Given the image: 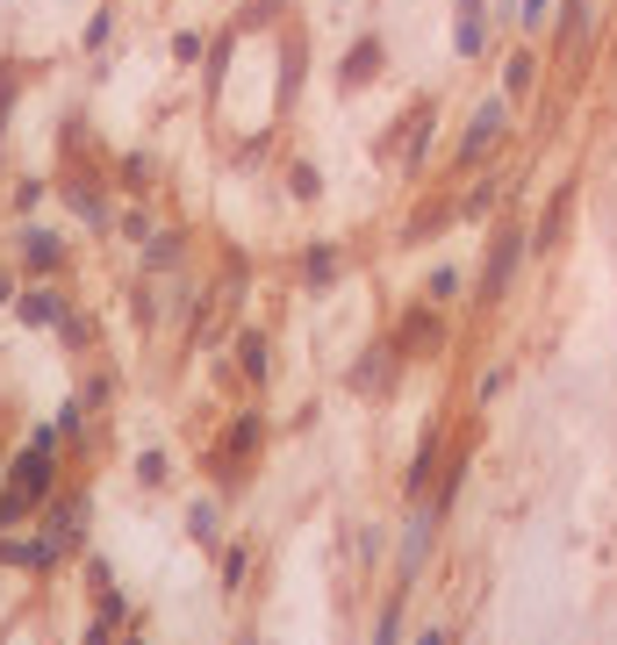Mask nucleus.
Segmentation results:
<instances>
[{"label":"nucleus","mask_w":617,"mask_h":645,"mask_svg":"<svg viewBox=\"0 0 617 645\" xmlns=\"http://www.w3.org/2000/svg\"><path fill=\"white\" fill-rule=\"evenodd\" d=\"M532 80H538V65H532V58H510V80H503V94H510V101H524V94H532Z\"/></svg>","instance_id":"6"},{"label":"nucleus","mask_w":617,"mask_h":645,"mask_svg":"<svg viewBox=\"0 0 617 645\" xmlns=\"http://www.w3.org/2000/svg\"><path fill=\"white\" fill-rule=\"evenodd\" d=\"M517 252H524V237H517V229H503V237H495V258H489V287H481L489 301L510 287V273H517Z\"/></svg>","instance_id":"3"},{"label":"nucleus","mask_w":617,"mask_h":645,"mask_svg":"<svg viewBox=\"0 0 617 645\" xmlns=\"http://www.w3.org/2000/svg\"><path fill=\"white\" fill-rule=\"evenodd\" d=\"M481 37H489V22H481V0H460V29H453V43H460V51H481Z\"/></svg>","instance_id":"4"},{"label":"nucleus","mask_w":617,"mask_h":645,"mask_svg":"<svg viewBox=\"0 0 617 645\" xmlns=\"http://www.w3.org/2000/svg\"><path fill=\"white\" fill-rule=\"evenodd\" d=\"M495 136H503V101H489L474 122H466V144H460V158H466V165H474V158H489V151H495Z\"/></svg>","instance_id":"2"},{"label":"nucleus","mask_w":617,"mask_h":645,"mask_svg":"<svg viewBox=\"0 0 617 645\" xmlns=\"http://www.w3.org/2000/svg\"><path fill=\"white\" fill-rule=\"evenodd\" d=\"M524 22H546V0H524Z\"/></svg>","instance_id":"9"},{"label":"nucleus","mask_w":617,"mask_h":645,"mask_svg":"<svg viewBox=\"0 0 617 645\" xmlns=\"http://www.w3.org/2000/svg\"><path fill=\"white\" fill-rule=\"evenodd\" d=\"M373 645H402V603H388V617H381V632H373Z\"/></svg>","instance_id":"8"},{"label":"nucleus","mask_w":617,"mask_h":645,"mask_svg":"<svg viewBox=\"0 0 617 645\" xmlns=\"http://www.w3.org/2000/svg\"><path fill=\"white\" fill-rule=\"evenodd\" d=\"M43 473H51V438H37V444L22 452V481H14V495H8V516H14V510H29V502L51 488Z\"/></svg>","instance_id":"1"},{"label":"nucleus","mask_w":617,"mask_h":645,"mask_svg":"<svg viewBox=\"0 0 617 645\" xmlns=\"http://www.w3.org/2000/svg\"><path fill=\"white\" fill-rule=\"evenodd\" d=\"M567 194H575V187H561V194H553L546 223H538V252H546V244H561V223H567Z\"/></svg>","instance_id":"5"},{"label":"nucleus","mask_w":617,"mask_h":645,"mask_svg":"<svg viewBox=\"0 0 617 645\" xmlns=\"http://www.w3.org/2000/svg\"><path fill=\"white\" fill-rule=\"evenodd\" d=\"M417 645H453V638H445V632H417Z\"/></svg>","instance_id":"10"},{"label":"nucleus","mask_w":617,"mask_h":645,"mask_svg":"<svg viewBox=\"0 0 617 645\" xmlns=\"http://www.w3.org/2000/svg\"><path fill=\"white\" fill-rule=\"evenodd\" d=\"M431 473H439V444H424V452H417V467H410V502L431 488Z\"/></svg>","instance_id":"7"}]
</instances>
